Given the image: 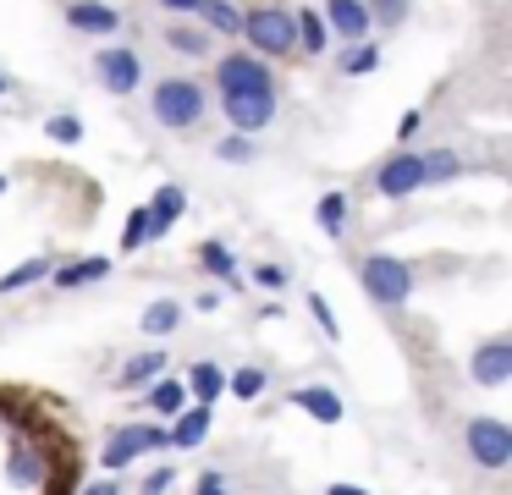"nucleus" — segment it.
Masks as SVG:
<instances>
[{"label": "nucleus", "instance_id": "nucleus-1", "mask_svg": "<svg viewBox=\"0 0 512 495\" xmlns=\"http://www.w3.org/2000/svg\"><path fill=\"white\" fill-rule=\"evenodd\" d=\"M457 171H463V160H457L452 149H430V154L402 149V154H391V160H380L375 193L380 198H408V193H419V187H430V182H446V176H457Z\"/></svg>", "mask_w": 512, "mask_h": 495}, {"label": "nucleus", "instance_id": "nucleus-2", "mask_svg": "<svg viewBox=\"0 0 512 495\" xmlns=\"http://www.w3.org/2000/svg\"><path fill=\"white\" fill-rule=\"evenodd\" d=\"M149 110H155L160 127L171 132H188L193 121L204 116V88L193 83V77H160L155 94H149Z\"/></svg>", "mask_w": 512, "mask_h": 495}, {"label": "nucleus", "instance_id": "nucleus-3", "mask_svg": "<svg viewBox=\"0 0 512 495\" xmlns=\"http://www.w3.org/2000/svg\"><path fill=\"white\" fill-rule=\"evenodd\" d=\"M243 39L259 50V61L292 55V50H298V28H292V11H276V6H254V11H243Z\"/></svg>", "mask_w": 512, "mask_h": 495}, {"label": "nucleus", "instance_id": "nucleus-4", "mask_svg": "<svg viewBox=\"0 0 512 495\" xmlns=\"http://www.w3.org/2000/svg\"><path fill=\"white\" fill-rule=\"evenodd\" d=\"M358 281H364V292L386 308H402L413 297V270L397 253H369V259L358 264Z\"/></svg>", "mask_w": 512, "mask_h": 495}, {"label": "nucleus", "instance_id": "nucleus-5", "mask_svg": "<svg viewBox=\"0 0 512 495\" xmlns=\"http://www.w3.org/2000/svg\"><path fill=\"white\" fill-rule=\"evenodd\" d=\"M171 435L160 424H122L111 440H105L100 451V468H111V479H122V468H133L138 457H149V451H166Z\"/></svg>", "mask_w": 512, "mask_h": 495}, {"label": "nucleus", "instance_id": "nucleus-6", "mask_svg": "<svg viewBox=\"0 0 512 495\" xmlns=\"http://www.w3.org/2000/svg\"><path fill=\"white\" fill-rule=\"evenodd\" d=\"M215 88H221V99H243V94H276V77H270V66L259 61V55H221V66H215Z\"/></svg>", "mask_w": 512, "mask_h": 495}, {"label": "nucleus", "instance_id": "nucleus-7", "mask_svg": "<svg viewBox=\"0 0 512 495\" xmlns=\"http://www.w3.org/2000/svg\"><path fill=\"white\" fill-rule=\"evenodd\" d=\"M463 446H468V457H474L479 468L501 473L512 462V424H501V418H468Z\"/></svg>", "mask_w": 512, "mask_h": 495}, {"label": "nucleus", "instance_id": "nucleus-8", "mask_svg": "<svg viewBox=\"0 0 512 495\" xmlns=\"http://www.w3.org/2000/svg\"><path fill=\"white\" fill-rule=\"evenodd\" d=\"M468 374H474L479 385H507L512 380V341L507 336H490V341H479L474 352H468Z\"/></svg>", "mask_w": 512, "mask_h": 495}, {"label": "nucleus", "instance_id": "nucleus-9", "mask_svg": "<svg viewBox=\"0 0 512 495\" xmlns=\"http://www.w3.org/2000/svg\"><path fill=\"white\" fill-rule=\"evenodd\" d=\"M320 22H325V33H336V39H347V44H364L369 39V0H325V11H320Z\"/></svg>", "mask_w": 512, "mask_h": 495}, {"label": "nucleus", "instance_id": "nucleus-10", "mask_svg": "<svg viewBox=\"0 0 512 495\" xmlns=\"http://www.w3.org/2000/svg\"><path fill=\"white\" fill-rule=\"evenodd\" d=\"M94 72H100V83L111 88L116 99H127L138 83H144V61H138L133 50H100L94 55Z\"/></svg>", "mask_w": 512, "mask_h": 495}, {"label": "nucleus", "instance_id": "nucleus-11", "mask_svg": "<svg viewBox=\"0 0 512 495\" xmlns=\"http://www.w3.org/2000/svg\"><path fill=\"white\" fill-rule=\"evenodd\" d=\"M221 105H226L232 132H243V138H254V132H265L276 121V94H243V99H221Z\"/></svg>", "mask_w": 512, "mask_h": 495}, {"label": "nucleus", "instance_id": "nucleus-12", "mask_svg": "<svg viewBox=\"0 0 512 495\" xmlns=\"http://www.w3.org/2000/svg\"><path fill=\"white\" fill-rule=\"evenodd\" d=\"M182 209H188V193H182L177 182H160V193L144 204V215H149V237H155V242L166 237V231L182 220Z\"/></svg>", "mask_w": 512, "mask_h": 495}, {"label": "nucleus", "instance_id": "nucleus-13", "mask_svg": "<svg viewBox=\"0 0 512 495\" xmlns=\"http://www.w3.org/2000/svg\"><path fill=\"white\" fill-rule=\"evenodd\" d=\"M292 407H303L314 424H342L347 418V402L331 391V385H298V391H292Z\"/></svg>", "mask_w": 512, "mask_h": 495}, {"label": "nucleus", "instance_id": "nucleus-14", "mask_svg": "<svg viewBox=\"0 0 512 495\" xmlns=\"http://www.w3.org/2000/svg\"><path fill=\"white\" fill-rule=\"evenodd\" d=\"M67 22H72L78 33H94V39H105V33L122 28V11L105 6V0H72V6H67Z\"/></svg>", "mask_w": 512, "mask_h": 495}, {"label": "nucleus", "instance_id": "nucleus-15", "mask_svg": "<svg viewBox=\"0 0 512 495\" xmlns=\"http://www.w3.org/2000/svg\"><path fill=\"white\" fill-rule=\"evenodd\" d=\"M160 374H166V347H149V352H133V358L122 363L116 385H122V391H149Z\"/></svg>", "mask_w": 512, "mask_h": 495}, {"label": "nucleus", "instance_id": "nucleus-16", "mask_svg": "<svg viewBox=\"0 0 512 495\" xmlns=\"http://www.w3.org/2000/svg\"><path fill=\"white\" fill-rule=\"evenodd\" d=\"M210 424H215V413L210 407H182L177 418H171V446L177 451H193V446H204V435H210Z\"/></svg>", "mask_w": 512, "mask_h": 495}, {"label": "nucleus", "instance_id": "nucleus-17", "mask_svg": "<svg viewBox=\"0 0 512 495\" xmlns=\"http://www.w3.org/2000/svg\"><path fill=\"white\" fill-rule=\"evenodd\" d=\"M182 391L193 396V407H210L215 396L226 391V369H221V363H210V358H204V363H193V369H188V380H182Z\"/></svg>", "mask_w": 512, "mask_h": 495}, {"label": "nucleus", "instance_id": "nucleus-18", "mask_svg": "<svg viewBox=\"0 0 512 495\" xmlns=\"http://www.w3.org/2000/svg\"><path fill=\"white\" fill-rule=\"evenodd\" d=\"M314 220H320V231L331 242H342L347 237V220H353V198L336 187V193H320V204H314Z\"/></svg>", "mask_w": 512, "mask_h": 495}, {"label": "nucleus", "instance_id": "nucleus-19", "mask_svg": "<svg viewBox=\"0 0 512 495\" xmlns=\"http://www.w3.org/2000/svg\"><path fill=\"white\" fill-rule=\"evenodd\" d=\"M6 479H12V484H23V490H39V484L50 479V468H45V451H34V446H17V451H12V462H6Z\"/></svg>", "mask_w": 512, "mask_h": 495}, {"label": "nucleus", "instance_id": "nucleus-20", "mask_svg": "<svg viewBox=\"0 0 512 495\" xmlns=\"http://www.w3.org/2000/svg\"><path fill=\"white\" fill-rule=\"evenodd\" d=\"M204 33H221V39H243V11L232 0H199Z\"/></svg>", "mask_w": 512, "mask_h": 495}, {"label": "nucleus", "instance_id": "nucleus-21", "mask_svg": "<svg viewBox=\"0 0 512 495\" xmlns=\"http://www.w3.org/2000/svg\"><path fill=\"white\" fill-rule=\"evenodd\" d=\"M105 270H111V259H78V264H61V270H50V275H56L61 292H78V286H89V281H105Z\"/></svg>", "mask_w": 512, "mask_h": 495}, {"label": "nucleus", "instance_id": "nucleus-22", "mask_svg": "<svg viewBox=\"0 0 512 495\" xmlns=\"http://www.w3.org/2000/svg\"><path fill=\"white\" fill-rule=\"evenodd\" d=\"M144 396H149V407H155L160 418H177L182 407H188V391H182V380H166V374H160V380L149 385Z\"/></svg>", "mask_w": 512, "mask_h": 495}, {"label": "nucleus", "instance_id": "nucleus-23", "mask_svg": "<svg viewBox=\"0 0 512 495\" xmlns=\"http://www.w3.org/2000/svg\"><path fill=\"white\" fill-rule=\"evenodd\" d=\"M199 270L204 275H221V281H237V259H232V248L226 242H199Z\"/></svg>", "mask_w": 512, "mask_h": 495}, {"label": "nucleus", "instance_id": "nucleus-24", "mask_svg": "<svg viewBox=\"0 0 512 495\" xmlns=\"http://www.w3.org/2000/svg\"><path fill=\"white\" fill-rule=\"evenodd\" d=\"M138 325H144V336H171V330L182 325V308L171 303V297H160V303L144 308V319H138Z\"/></svg>", "mask_w": 512, "mask_h": 495}, {"label": "nucleus", "instance_id": "nucleus-25", "mask_svg": "<svg viewBox=\"0 0 512 495\" xmlns=\"http://www.w3.org/2000/svg\"><path fill=\"white\" fill-rule=\"evenodd\" d=\"M226 391H232L237 402H254V396H265V369H254V363L232 369V374H226Z\"/></svg>", "mask_w": 512, "mask_h": 495}, {"label": "nucleus", "instance_id": "nucleus-26", "mask_svg": "<svg viewBox=\"0 0 512 495\" xmlns=\"http://www.w3.org/2000/svg\"><path fill=\"white\" fill-rule=\"evenodd\" d=\"M292 28H298V50H325V39H331V33H325V22H320V11H309L303 6L298 17H292Z\"/></svg>", "mask_w": 512, "mask_h": 495}, {"label": "nucleus", "instance_id": "nucleus-27", "mask_svg": "<svg viewBox=\"0 0 512 495\" xmlns=\"http://www.w3.org/2000/svg\"><path fill=\"white\" fill-rule=\"evenodd\" d=\"M50 270H56V264H50V259H23V264H17L12 275H0V292H23V286L45 281Z\"/></svg>", "mask_w": 512, "mask_h": 495}, {"label": "nucleus", "instance_id": "nucleus-28", "mask_svg": "<svg viewBox=\"0 0 512 495\" xmlns=\"http://www.w3.org/2000/svg\"><path fill=\"white\" fill-rule=\"evenodd\" d=\"M375 66H380L375 44H353V50L342 55V66H336V72H342V77H364V72H375Z\"/></svg>", "mask_w": 512, "mask_h": 495}, {"label": "nucleus", "instance_id": "nucleus-29", "mask_svg": "<svg viewBox=\"0 0 512 495\" xmlns=\"http://www.w3.org/2000/svg\"><path fill=\"white\" fill-rule=\"evenodd\" d=\"M215 154H221L226 165H248V160H259L254 138H243V132H232V138H221V143H215Z\"/></svg>", "mask_w": 512, "mask_h": 495}, {"label": "nucleus", "instance_id": "nucleus-30", "mask_svg": "<svg viewBox=\"0 0 512 495\" xmlns=\"http://www.w3.org/2000/svg\"><path fill=\"white\" fill-rule=\"evenodd\" d=\"M166 44L171 50H182V55H210V33H193V28H166Z\"/></svg>", "mask_w": 512, "mask_h": 495}, {"label": "nucleus", "instance_id": "nucleus-31", "mask_svg": "<svg viewBox=\"0 0 512 495\" xmlns=\"http://www.w3.org/2000/svg\"><path fill=\"white\" fill-rule=\"evenodd\" d=\"M149 242V215H144V204L127 215V226H122V253H138Z\"/></svg>", "mask_w": 512, "mask_h": 495}, {"label": "nucleus", "instance_id": "nucleus-32", "mask_svg": "<svg viewBox=\"0 0 512 495\" xmlns=\"http://www.w3.org/2000/svg\"><path fill=\"white\" fill-rule=\"evenodd\" d=\"M45 132H50L56 143H78V138H83V121H78V116H50Z\"/></svg>", "mask_w": 512, "mask_h": 495}, {"label": "nucleus", "instance_id": "nucleus-33", "mask_svg": "<svg viewBox=\"0 0 512 495\" xmlns=\"http://www.w3.org/2000/svg\"><path fill=\"white\" fill-rule=\"evenodd\" d=\"M375 17H380V28H391V22L408 17V0H375V6H369V22Z\"/></svg>", "mask_w": 512, "mask_h": 495}, {"label": "nucleus", "instance_id": "nucleus-34", "mask_svg": "<svg viewBox=\"0 0 512 495\" xmlns=\"http://www.w3.org/2000/svg\"><path fill=\"white\" fill-rule=\"evenodd\" d=\"M171 484H177V468H155V473H144V490L138 495H166Z\"/></svg>", "mask_w": 512, "mask_h": 495}, {"label": "nucleus", "instance_id": "nucleus-35", "mask_svg": "<svg viewBox=\"0 0 512 495\" xmlns=\"http://www.w3.org/2000/svg\"><path fill=\"white\" fill-rule=\"evenodd\" d=\"M309 314H314V319H320V330H325V336H331V341H336V314H331V303H325V297H320V292H309Z\"/></svg>", "mask_w": 512, "mask_h": 495}, {"label": "nucleus", "instance_id": "nucleus-36", "mask_svg": "<svg viewBox=\"0 0 512 495\" xmlns=\"http://www.w3.org/2000/svg\"><path fill=\"white\" fill-rule=\"evenodd\" d=\"M199 495H232V484H226V473L204 468V473H199Z\"/></svg>", "mask_w": 512, "mask_h": 495}, {"label": "nucleus", "instance_id": "nucleus-37", "mask_svg": "<svg viewBox=\"0 0 512 495\" xmlns=\"http://www.w3.org/2000/svg\"><path fill=\"white\" fill-rule=\"evenodd\" d=\"M254 281H259V286H287V275H281L276 264H259V270H254Z\"/></svg>", "mask_w": 512, "mask_h": 495}, {"label": "nucleus", "instance_id": "nucleus-38", "mask_svg": "<svg viewBox=\"0 0 512 495\" xmlns=\"http://www.w3.org/2000/svg\"><path fill=\"white\" fill-rule=\"evenodd\" d=\"M78 495H122V479H100V484H83Z\"/></svg>", "mask_w": 512, "mask_h": 495}, {"label": "nucleus", "instance_id": "nucleus-39", "mask_svg": "<svg viewBox=\"0 0 512 495\" xmlns=\"http://www.w3.org/2000/svg\"><path fill=\"white\" fill-rule=\"evenodd\" d=\"M419 121H424V110H408V116H402V127H397V138H413V132H419Z\"/></svg>", "mask_w": 512, "mask_h": 495}, {"label": "nucleus", "instance_id": "nucleus-40", "mask_svg": "<svg viewBox=\"0 0 512 495\" xmlns=\"http://www.w3.org/2000/svg\"><path fill=\"white\" fill-rule=\"evenodd\" d=\"M166 11H199V0H160Z\"/></svg>", "mask_w": 512, "mask_h": 495}, {"label": "nucleus", "instance_id": "nucleus-41", "mask_svg": "<svg viewBox=\"0 0 512 495\" xmlns=\"http://www.w3.org/2000/svg\"><path fill=\"white\" fill-rule=\"evenodd\" d=\"M325 495H369V490H358V484H331Z\"/></svg>", "mask_w": 512, "mask_h": 495}, {"label": "nucleus", "instance_id": "nucleus-42", "mask_svg": "<svg viewBox=\"0 0 512 495\" xmlns=\"http://www.w3.org/2000/svg\"><path fill=\"white\" fill-rule=\"evenodd\" d=\"M6 88H12V83H6V72H0V94H6Z\"/></svg>", "mask_w": 512, "mask_h": 495}, {"label": "nucleus", "instance_id": "nucleus-43", "mask_svg": "<svg viewBox=\"0 0 512 495\" xmlns=\"http://www.w3.org/2000/svg\"><path fill=\"white\" fill-rule=\"evenodd\" d=\"M0 193H6V176H0Z\"/></svg>", "mask_w": 512, "mask_h": 495}]
</instances>
